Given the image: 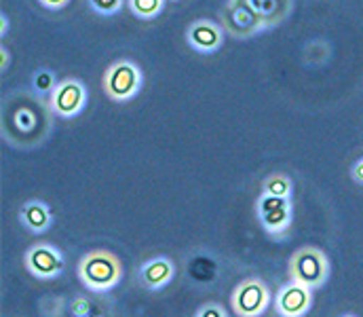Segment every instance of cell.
<instances>
[{"mask_svg": "<svg viewBox=\"0 0 363 317\" xmlns=\"http://www.w3.org/2000/svg\"><path fill=\"white\" fill-rule=\"evenodd\" d=\"M79 279L81 284L95 294H104L110 292L112 288H116L123 279V262L121 258L106 250V248H97L87 252L81 260H79Z\"/></svg>", "mask_w": 363, "mask_h": 317, "instance_id": "1", "label": "cell"}, {"mask_svg": "<svg viewBox=\"0 0 363 317\" xmlns=\"http://www.w3.org/2000/svg\"><path fill=\"white\" fill-rule=\"evenodd\" d=\"M142 70L131 60L112 62L101 79V89L112 102H129L142 91Z\"/></svg>", "mask_w": 363, "mask_h": 317, "instance_id": "2", "label": "cell"}, {"mask_svg": "<svg viewBox=\"0 0 363 317\" xmlns=\"http://www.w3.org/2000/svg\"><path fill=\"white\" fill-rule=\"evenodd\" d=\"M287 271H289V279L317 290L323 288L330 279V260L319 248L304 245L291 254Z\"/></svg>", "mask_w": 363, "mask_h": 317, "instance_id": "3", "label": "cell"}, {"mask_svg": "<svg viewBox=\"0 0 363 317\" xmlns=\"http://www.w3.org/2000/svg\"><path fill=\"white\" fill-rule=\"evenodd\" d=\"M256 216L274 241H283L289 237L294 222V204L287 197H274L269 193H260L256 201Z\"/></svg>", "mask_w": 363, "mask_h": 317, "instance_id": "4", "label": "cell"}, {"mask_svg": "<svg viewBox=\"0 0 363 317\" xmlns=\"http://www.w3.org/2000/svg\"><path fill=\"white\" fill-rule=\"evenodd\" d=\"M220 23L224 32L237 40H247L267 32L264 21L254 13V9L245 0H226L220 11Z\"/></svg>", "mask_w": 363, "mask_h": 317, "instance_id": "5", "label": "cell"}, {"mask_svg": "<svg viewBox=\"0 0 363 317\" xmlns=\"http://www.w3.org/2000/svg\"><path fill=\"white\" fill-rule=\"evenodd\" d=\"M272 296L269 286L260 277H247L237 284L230 296L233 313L239 317H260L271 307Z\"/></svg>", "mask_w": 363, "mask_h": 317, "instance_id": "6", "label": "cell"}, {"mask_svg": "<svg viewBox=\"0 0 363 317\" xmlns=\"http://www.w3.org/2000/svg\"><path fill=\"white\" fill-rule=\"evenodd\" d=\"M89 100L87 87L81 79H62L55 91L49 96V110L60 118H74L79 116Z\"/></svg>", "mask_w": 363, "mask_h": 317, "instance_id": "7", "label": "cell"}, {"mask_svg": "<svg viewBox=\"0 0 363 317\" xmlns=\"http://www.w3.org/2000/svg\"><path fill=\"white\" fill-rule=\"evenodd\" d=\"M23 265L32 277H36L40 282H51L64 273L66 258H64L62 250L55 248L53 243H36L26 252Z\"/></svg>", "mask_w": 363, "mask_h": 317, "instance_id": "8", "label": "cell"}, {"mask_svg": "<svg viewBox=\"0 0 363 317\" xmlns=\"http://www.w3.org/2000/svg\"><path fill=\"white\" fill-rule=\"evenodd\" d=\"M313 307V288L289 279V284L281 286L274 294L272 309L281 317H302Z\"/></svg>", "mask_w": 363, "mask_h": 317, "instance_id": "9", "label": "cell"}, {"mask_svg": "<svg viewBox=\"0 0 363 317\" xmlns=\"http://www.w3.org/2000/svg\"><path fill=\"white\" fill-rule=\"evenodd\" d=\"M224 28L218 21L211 19H196L186 30V43L192 51L201 55H211L222 49L224 45Z\"/></svg>", "mask_w": 363, "mask_h": 317, "instance_id": "10", "label": "cell"}, {"mask_svg": "<svg viewBox=\"0 0 363 317\" xmlns=\"http://www.w3.org/2000/svg\"><path fill=\"white\" fill-rule=\"evenodd\" d=\"M174 277H176V265L167 256L150 258L140 267V286L150 292L167 288L174 282Z\"/></svg>", "mask_w": 363, "mask_h": 317, "instance_id": "11", "label": "cell"}, {"mask_svg": "<svg viewBox=\"0 0 363 317\" xmlns=\"http://www.w3.org/2000/svg\"><path fill=\"white\" fill-rule=\"evenodd\" d=\"M245 2L264 21L267 32L279 28L291 15V9H294V0H245Z\"/></svg>", "mask_w": 363, "mask_h": 317, "instance_id": "12", "label": "cell"}, {"mask_svg": "<svg viewBox=\"0 0 363 317\" xmlns=\"http://www.w3.org/2000/svg\"><path fill=\"white\" fill-rule=\"evenodd\" d=\"M19 222L30 230V233H47L53 226V213L51 208L45 201H28L19 210Z\"/></svg>", "mask_w": 363, "mask_h": 317, "instance_id": "13", "label": "cell"}, {"mask_svg": "<svg viewBox=\"0 0 363 317\" xmlns=\"http://www.w3.org/2000/svg\"><path fill=\"white\" fill-rule=\"evenodd\" d=\"M262 193H269V195H274V197H287L291 199L294 195V180L283 174V172H274V174H269L262 182Z\"/></svg>", "mask_w": 363, "mask_h": 317, "instance_id": "14", "label": "cell"}, {"mask_svg": "<svg viewBox=\"0 0 363 317\" xmlns=\"http://www.w3.org/2000/svg\"><path fill=\"white\" fill-rule=\"evenodd\" d=\"M167 0H127L129 11L144 21H150L155 17H159L165 9Z\"/></svg>", "mask_w": 363, "mask_h": 317, "instance_id": "15", "label": "cell"}, {"mask_svg": "<svg viewBox=\"0 0 363 317\" xmlns=\"http://www.w3.org/2000/svg\"><path fill=\"white\" fill-rule=\"evenodd\" d=\"M57 74L49 68H40L32 74V89L38 98H49L57 87Z\"/></svg>", "mask_w": 363, "mask_h": 317, "instance_id": "16", "label": "cell"}, {"mask_svg": "<svg viewBox=\"0 0 363 317\" xmlns=\"http://www.w3.org/2000/svg\"><path fill=\"white\" fill-rule=\"evenodd\" d=\"M87 4L95 15L112 17V15L121 13V9L125 6V0H87Z\"/></svg>", "mask_w": 363, "mask_h": 317, "instance_id": "17", "label": "cell"}, {"mask_svg": "<svg viewBox=\"0 0 363 317\" xmlns=\"http://www.w3.org/2000/svg\"><path fill=\"white\" fill-rule=\"evenodd\" d=\"M68 311H70V316L74 317L93 316V305H91L89 299H85V296H74L72 303L68 305Z\"/></svg>", "mask_w": 363, "mask_h": 317, "instance_id": "18", "label": "cell"}, {"mask_svg": "<svg viewBox=\"0 0 363 317\" xmlns=\"http://www.w3.org/2000/svg\"><path fill=\"white\" fill-rule=\"evenodd\" d=\"M196 317H226V311H224V307H220V305H216V303H207V305H203L201 309H196Z\"/></svg>", "mask_w": 363, "mask_h": 317, "instance_id": "19", "label": "cell"}, {"mask_svg": "<svg viewBox=\"0 0 363 317\" xmlns=\"http://www.w3.org/2000/svg\"><path fill=\"white\" fill-rule=\"evenodd\" d=\"M72 0H38L40 6H45L47 11H62L70 4Z\"/></svg>", "mask_w": 363, "mask_h": 317, "instance_id": "20", "label": "cell"}, {"mask_svg": "<svg viewBox=\"0 0 363 317\" xmlns=\"http://www.w3.org/2000/svg\"><path fill=\"white\" fill-rule=\"evenodd\" d=\"M351 178H353L357 184H362L363 187V157L359 161H355V165L351 167Z\"/></svg>", "mask_w": 363, "mask_h": 317, "instance_id": "21", "label": "cell"}, {"mask_svg": "<svg viewBox=\"0 0 363 317\" xmlns=\"http://www.w3.org/2000/svg\"><path fill=\"white\" fill-rule=\"evenodd\" d=\"M6 32H9V15L0 13V36H6Z\"/></svg>", "mask_w": 363, "mask_h": 317, "instance_id": "22", "label": "cell"}, {"mask_svg": "<svg viewBox=\"0 0 363 317\" xmlns=\"http://www.w3.org/2000/svg\"><path fill=\"white\" fill-rule=\"evenodd\" d=\"M0 60H2V62H0V68L6 70V68H9V49H6V47H0Z\"/></svg>", "mask_w": 363, "mask_h": 317, "instance_id": "23", "label": "cell"}]
</instances>
